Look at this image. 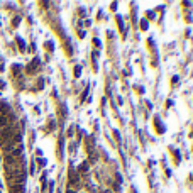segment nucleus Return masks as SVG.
Returning <instances> with one entry per match:
<instances>
[{
  "instance_id": "nucleus-1",
  "label": "nucleus",
  "mask_w": 193,
  "mask_h": 193,
  "mask_svg": "<svg viewBox=\"0 0 193 193\" xmlns=\"http://www.w3.org/2000/svg\"><path fill=\"white\" fill-rule=\"evenodd\" d=\"M68 193H73V191H68Z\"/></svg>"
}]
</instances>
